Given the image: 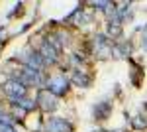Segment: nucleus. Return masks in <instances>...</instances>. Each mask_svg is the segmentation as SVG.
Listing matches in <instances>:
<instances>
[{
  "instance_id": "nucleus-1",
  "label": "nucleus",
  "mask_w": 147,
  "mask_h": 132,
  "mask_svg": "<svg viewBox=\"0 0 147 132\" xmlns=\"http://www.w3.org/2000/svg\"><path fill=\"white\" fill-rule=\"evenodd\" d=\"M92 45H94L92 49H94L96 59H100V61H106V59H110L114 55V44L110 42V38L104 36V34H96L94 40H92Z\"/></svg>"
},
{
  "instance_id": "nucleus-2",
  "label": "nucleus",
  "mask_w": 147,
  "mask_h": 132,
  "mask_svg": "<svg viewBox=\"0 0 147 132\" xmlns=\"http://www.w3.org/2000/svg\"><path fill=\"white\" fill-rule=\"evenodd\" d=\"M39 55L43 57V61H45V65H53L59 61V55H61V44L55 42L53 38H47L43 40V44L39 47Z\"/></svg>"
},
{
  "instance_id": "nucleus-3",
  "label": "nucleus",
  "mask_w": 147,
  "mask_h": 132,
  "mask_svg": "<svg viewBox=\"0 0 147 132\" xmlns=\"http://www.w3.org/2000/svg\"><path fill=\"white\" fill-rule=\"evenodd\" d=\"M4 93H6V97L12 101V103H20L22 99H26V93H28V87L24 85L22 81H18V79H8L4 85Z\"/></svg>"
},
{
  "instance_id": "nucleus-4",
  "label": "nucleus",
  "mask_w": 147,
  "mask_h": 132,
  "mask_svg": "<svg viewBox=\"0 0 147 132\" xmlns=\"http://www.w3.org/2000/svg\"><path fill=\"white\" fill-rule=\"evenodd\" d=\"M35 103H37V109L41 110V112H53V110L57 109V97L53 93H49L47 89H43V91L37 93Z\"/></svg>"
},
{
  "instance_id": "nucleus-5",
  "label": "nucleus",
  "mask_w": 147,
  "mask_h": 132,
  "mask_svg": "<svg viewBox=\"0 0 147 132\" xmlns=\"http://www.w3.org/2000/svg\"><path fill=\"white\" fill-rule=\"evenodd\" d=\"M69 85H71V79L63 77V75H55L47 81V91L53 93L55 97H63L69 91Z\"/></svg>"
},
{
  "instance_id": "nucleus-6",
  "label": "nucleus",
  "mask_w": 147,
  "mask_h": 132,
  "mask_svg": "<svg viewBox=\"0 0 147 132\" xmlns=\"http://www.w3.org/2000/svg\"><path fill=\"white\" fill-rule=\"evenodd\" d=\"M20 59L24 61V67H30V69H35V71H41L45 61L43 57L39 55V51H34V49H26L22 55H18Z\"/></svg>"
},
{
  "instance_id": "nucleus-7",
  "label": "nucleus",
  "mask_w": 147,
  "mask_h": 132,
  "mask_svg": "<svg viewBox=\"0 0 147 132\" xmlns=\"http://www.w3.org/2000/svg\"><path fill=\"white\" fill-rule=\"evenodd\" d=\"M18 81H22L26 87H39V85H43V75H41V71H35V69H30V67H24L22 71H20V77Z\"/></svg>"
},
{
  "instance_id": "nucleus-8",
  "label": "nucleus",
  "mask_w": 147,
  "mask_h": 132,
  "mask_svg": "<svg viewBox=\"0 0 147 132\" xmlns=\"http://www.w3.org/2000/svg\"><path fill=\"white\" fill-rule=\"evenodd\" d=\"M43 132H73V124L69 120H65V118L51 116V118L43 124Z\"/></svg>"
},
{
  "instance_id": "nucleus-9",
  "label": "nucleus",
  "mask_w": 147,
  "mask_h": 132,
  "mask_svg": "<svg viewBox=\"0 0 147 132\" xmlns=\"http://www.w3.org/2000/svg\"><path fill=\"white\" fill-rule=\"evenodd\" d=\"M110 114H112V105H110L108 101H100V103L94 107V112H92V116H94L96 120H106Z\"/></svg>"
},
{
  "instance_id": "nucleus-10",
  "label": "nucleus",
  "mask_w": 147,
  "mask_h": 132,
  "mask_svg": "<svg viewBox=\"0 0 147 132\" xmlns=\"http://www.w3.org/2000/svg\"><path fill=\"white\" fill-rule=\"evenodd\" d=\"M71 83L73 85H77V87H90V77L86 75V73H82V71H73V75H71Z\"/></svg>"
},
{
  "instance_id": "nucleus-11",
  "label": "nucleus",
  "mask_w": 147,
  "mask_h": 132,
  "mask_svg": "<svg viewBox=\"0 0 147 132\" xmlns=\"http://www.w3.org/2000/svg\"><path fill=\"white\" fill-rule=\"evenodd\" d=\"M129 53H131V44H129V42H120V44L114 45V57L124 59V57H127Z\"/></svg>"
},
{
  "instance_id": "nucleus-12",
  "label": "nucleus",
  "mask_w": 147,
  "mask_h": 132,
  "mask_svg": "<svg viewBox=\"0 0 147 132\" xmlns=\"http://www.w3.org/2000/svg\"><path fill=\"white\" fill-rule=\"evenodd\" d=\"M120 36H122V24L116 22V20L110 22L108 24V38H114V40H116V38H120Z\"/></svg>"
},
{
  "instance_id": "nucleus-13",
  "label": "nucleus",
  "mask_w": 147,
  "mask_h": 132,
  "mask_svg": "<svg viewBox=\"0 0 147 132\" xmlns=\"http://www.w3.org/2000/svg\"><path fill=\"white\" fill-rule=\"evenodd\" d=\"M131 124L136 126V128H147V118L143 116V114H137V116H134V120H131Z\"/></svg>"
},
{
  "instance_id": "nucleus-14",
  "label": "nucleus",
  "mask_w": 147,
  "mask_h": 132,
  "mask_svg": "<svg viewBox=\"0 0 147 132\" xmlns=\"http://www.w3.org/2000/svg\"><path fill=\"white\" fill-rule=\"evenodd\" d=\"M0 132H18L16 128H14V124L8 120H2L0 122Z\"/></svg>"
},
{
  "instance_id": "nucleus-15",
  "label": "nucleus",
  "mask_w": 147,
  "mask_h": 132,
  "mask_svg": "<svg viewBox=\"0 0 147 132\" xmlns=\"http://www.w3.org/2000/svg\"><path fill=\"white\" fill-rule=\"evenodd\" d=\"M141 47L147 51V24L143 26V34H141Z\"/></svg>"
},
{
  "instance_id": "nucleus-16",
  "label": "nucleus",
  "mask_w": 147,
  "mask_h": 132,
  "mask_svg": "<svg viewBox=\"0 0 147 132\" xmlns=\"http://www.w3.org/2000/svg\"><path fill=\"white\" fill-rule=\"evenodd\" d=\"M4 118H6V114H4V110H2V107H0V122L4 120Z\"/></svg>"
},
{
  "instance_id": "nucleus-17",
  "label": "nucleus",
  "mask_w": 147,
  "mask_h": 132,
  "mask_svg": "<svg viewBox=\"0 0 147 132\" xmlns=\"http://www.w3.org/2000/svg\"><path fill=\"white\" fill-rule=\"evenodd\" d=\"M94 132H108V130H94Z\"/></svg>"
}]
</instances>
